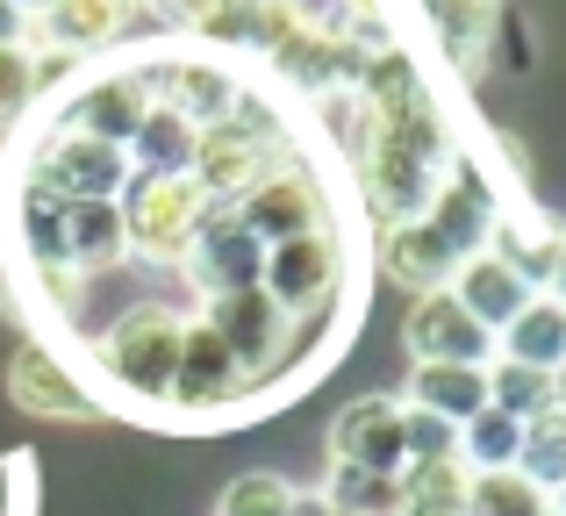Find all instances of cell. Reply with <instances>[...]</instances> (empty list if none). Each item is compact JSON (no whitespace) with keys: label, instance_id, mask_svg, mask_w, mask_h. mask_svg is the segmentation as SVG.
Listing matches in <instances>:
<instances>
[{"label":"cell","instance_id":"cell-8","mask_svg":"<svg viewBox=\"0 0 566 516\" xmlns=\"http://www.w3.org/2000/svg\"><path fill=\"white\" fill-rule=\"evenodd\" d=\"M237 223H244L251 238L265 244V252H273V244H294V238H316V230H323V194H316V180H308V172L273 166V172H265V180L244 194Z\"/></svg>","mask_w":566,"mask_h":516},{"label":"cell","instance_id":"cell-20","mask_svg":"<svg viewBox=\"0 0 566 516\" xmlns=\"http://www.w3.org/2000/svg\"><path fill=\"white\" fill-rule=\"evenodd\" d=\"M36 22L51 29V43L72 57V51H94V43L123 36V22H129V0H51V8H43Z\"/></svg>","mask_w":566,"mask_h":516},{"label":"cell","instance_id":"cell-23","mask_svg":"<svg viewBox=\"0 0 566 516\" xmlns=\"http://www.w3.org/2000/svg\"><path fill=\"white\" fill-rule=\"evenodd\" d=\"M129 144H137L144 172H187L193 166V144H201V123H187V115H172V108H158V101H151V115H144V129Z\"/></svg>","mask_w":566,"mask_h":516},{"label":"cell","instance_id":"cell-18","mask_svg":"<svg viewBox=\"0 0 566 516\" xmlns=\"http://www.w3.org/2000/svg\"><path fill=\"white\" fill-rule=\"evenodd\" d=\"M430 14V36L452 51L459 72H481L488 43H495V22H502V0H423Z\"/></svg>","mask_w":566,"mask_h":516},{"label":"cell","instance_id":"cell-10","mask_svg":"<svg viewBox=\"0 0 566 516\" xmlns=\"http://www.w3.org/2000/svg\"><path fill=\"white\" fill-rule=\"evenodd\" d=\"M208 330L230 345V359L244 366V380H259L265 366H273V345L280 330H287V316H280L273 302H265V287H237V294H208Z\"/></svg>","mask_w":566,"mask_h":516},{"label":"cell","instance_id":"cell-19","mask_svg":"<svg viewBox=\"0 0 566 516\" xmlns=\"http://www.w3.org/2000/svg\"><path fill=\"white\" fill-rule=\"evenodd\" d=\"M502 359L531 366V373H559L566 366V308L553 302V294H538V302L502 330Z\"/></svg>","mask_w":566,"mask_h":516},{"label":"cell","instance_id":"cell-15","mask_svg":"<svg viewBox=\"0 0 566 516\" xmlns=\"http://www.w3.org/2000/svg\"><path fill=\"white\" fill-rule=\"evenodd\" d=\"M57 230H65V265L72 273H108L129 252V230L115 201H57Z\"/></svg>","mask_w":566,"mask_h":516},{"label":"cell","instance_id":"cell-3","mask_svg":"<svg viewBox=\"0 0 566 516\" xmlns=\"http://www.w3.org/2000/svg\"><path fill=\"white\" fill-rule=\"evenodd\" d=\"M273 172V137H265L259 115H216V123L201 129V144H193V166L187 180L201 187L208 201H244L251 187Z\"/></svg>","mask_w":566,"mask_h":516},{"label":"cell","instance_id":"cell-1","mask_svg":"<svg viewBox=\"0 0 566 516\" xmlns=\"http://www.w3.org/2000/svg\"><path fill=\"white\" fill-rule=\"evenodd\" d=\"M216 201L187 180V172H144L123 201V230H129V252H151V259H187L193 238L216 223Z\"/></svg>","mask_w":566,"mask_h":516},{"label":"cell","instance_id":"cell-9","mask_svg":"<svg viewBox=\"0 0 566 516\" xmlns=\"http://www.w3.org/2000/svg\"><path fill=\"white\" fill-rule=\"evenodd\" d=\"M259 287H265V302L280 308V316H308V308H323L331 302V287H337V244L323 238H294V244H273L259 265Z\"/></svg>","mask_w":566,"mask_h":516},{"label":"cell","instance_id":"cell-2","mask_svg":"<svg viewBox=\"0 0 566 516\" xmlns=\"http://www.w3.org/2000/svg\"><path fill=\"white\" fill-rule=\"evenodd\" d=\"M180 337H187V323L172 316V308H129V316L108 330V345H101V366H108L129 394L166 402L172 366H180Z\"/></svg>","mask_w":566,"mask_h":516},{"label":"cell","instance_id":"cell-6","mask_svg":"<svg viewBox=\"0 0 566 516\" xmlns=\"http://www.w3.org/2000/svg\"><path fill=\"white\" fill-rule=\"evenodd\" d=\"M331 460H337V466H359V474H380V481H401V474H409V445H401V402H387V394L352 402L345 417L331 423Z\"/></svg>","mask_w":566,"mask_h":516},{"label":"cell","instance_id":"cell-30","mask_svg":"<svg viewBox=\"0 0 566 516\" xmlns=\"http://www.w3.org/2000/svg\"><path fill=\"white\" fill-rule=\"evenodd\" d=\"M553 409H559V417H566V366H559V373H553Z\"/></svg>","mask_w":566,"mask_h":516},{"label":"cell","instance_id":"cell-26","mask_svg":"<svg viewBox=\"0 0 566 516\" xmlns=\"http://www.w3.org/2000/svg\"><path fill=\"white\" fill-rule=\"evenodd\" d=\"M302 488H287L280 474H237L222 488V516H294Z\"/></svg>","mask_w":566,"mask_h":516},{"label":"cell","instance_id":"cell-12","mask_svg":"<svg viewBox=\"0 0 566 516\" xmlns=\"http://www.w3.org/2000/svg\"><path fill=\"white\" fill-rule=\"evenodd\" d=\"M8 388H14V402H22L29 417H43V423H86V417H94V394H80V380H72L43 345L14 351Z\"/></svg>","mask_w":566,"mask_h":516},{"label":"cell","instance_id":"cell-17","mask_svg":"<svg viewBox=\"0 0 566 516\" xmlns=\"http://www.w3.org/2000/svg\"><path fill=\"white\" fill-rule=\"evenodd\" d=\"M409 409H430L438 423L467 431L488 409V366H416L409 373Z\"/></svg>","mask_w":566,"mask_h":516},{"label":"cell","instance_id":"cell-22","mask_svg":"<svg viewBox=\"0 0 566 516\" xmlns=\"http://www.w3.org/2000/svg\"><path fill=\"white\" fill-rule=\"evenodd\" d=\"M516 474L531 481L538 495H559L566 488V417L545 409V417L524 423V445H516Z\"/></svg>","mask_w":566,"mask_h":516},{"label":"cell","instance_id":"cell-4","mask_svg":"<svg viewBox=\"0 0 566 516\" xmlns=\"http://www.w3.org/2000/svg\"><path fill=\"white\" fill-rule=\"evenodd\" d=\"M409 351L416 366H488L495 359V330H481L467 316V302L452 287H438V294H416L409 308Z\"/></svg>","mask_w":566,"mask_h":516},{"label":"cell","instance_id":"cell-14","mask_svg":"<svg viewBox=\"0 0 566 516\" xmlns=\"http://www.w3.org/2000/svg\"><path fill=\"white\" fill-rule=\"evenodd\" d=\"M144 115H151V80H144V72H108V80H94L86 101H80V137L129 151V137L144 129Z\"/></svg>","mask_w":566,"mask_h":516},{"label":"cell","instance_id":"cell-28","mask_svg":"<svg viewBox=\"0 0 566 516\" xmlns=\"http://www.w3.org/2000/svg\"><path fill=\"white\" fill-rule=\"evenodd\" d=\"M538 280H553V302L566 308V238H545V252H538Z\"/></svg>","mask_w":566,"mask_h":516},{"label":"cell","instance_id":"cell-13","mask_svg":"<svg viewBox=\"0 0 566 516\" xmlns=\"http://www.w3.org/2000/svg\"><path fill=\"white\" fill-rule=\"evenodd\" d=\"M193 280L201 294H237V287H259V265H265V244L251 238L237 215H216V223L193 238Z\"/></svg>","mask_w":566,"mask_h":516},{"label":"cell","instance_id":"cell-11","mask_svg":"<svg viewBox=\"0 0 566 516\" xmlns=\"http://www.w3.org/2000/svg\"><path fill=\"white\" fill-rule=\"evenodd\" d=\"M230 394H244V366L230 359V345H222L208 323H187L180 337V366H172V409H222Z\"/></svg>","mask_w":566,"mask_h":516},{"label":"cell","instance_id":"cell-7","mask_svg":"<svg viewBox=\"0 0 566 516\" xmlns=\"http://www.w3.org/2000/svg\"><path fill=\"white\" fill-rule=\"evenodd\" d=\"M452 294L467 302V316L481 323V330L502 337L531 302H538V273H531L516 252H481V259H467L452 273Z\"/></svg>","mask_w":566,"mask_h":516},{"label":"cell","instance_id":"cell-21","mask_svg":"<svg viewBox=\"0 0 566 516\" xmlns=\"http://www.w3.org/2000/svg\"><path fill=\"white\" fill-rule=\"evenodd\" d=\"M516 445H524V423L488 402L481 417L459 431V466H467V474H516Z\"/></svg>","mask_w":566,"mask_h":516},{"label":"cell","instance_id":"cell-5","mask_svg":"<svg viewBox=\"0 0 566 516\" xmlns=\"http://www.w3.org/2000/svg\"><path fill=\"white\" fill-rule=\"evenodd\" d=\"M123 180H129V158L115 151V144L80 137V129H65V137L36 158V194H51V201H115Z\"/></svg>","mask_w":566,"mask_h":516},{"label":"cell","instance_id":"cell-24","mask_svg":"<svg viewBox=\"0 0 566 516\" xmlns=\"http://www.w3.org/2000/svg\"><path fill=\"white\" fill-rule=\"evenodd\" d=\"M323 509H331V516H401V481L337 466V474L323 481Z\"/></svg>","mask_w":566,"mask_h":516},{"label":"cell","instance_id":"cell-27","mask_svg":"<svg viewBox=\"0 0 566 516\" xmlns=\"http://www.w3.org/2000/svg\"><path fill=\"white\" fill-rule=\"evenodd\" d=\"M29 101H36V51L29 43H0V129L22 123Z\"/></svg>","mask_w":566,"mask_h":516},{"label":"cell","instance_id":"cell-25","mask_svg":"<svg viewBox=\"0 0 566 516\" xmlns=\"http://www.w3.org/2000/svg\"><path fill=\"white\" fill-rule=\"evenodd\" d=\"M488 402L502 409V417H516V423H531V417H545L553 409V373H531V366H488Z\"/></svg>","mask_w":566,"mask_h":516},{"label":"cell","instance_id":"cell-16","mask_svg":"<svg viewBox=\"0 0 566 516\" xmlns=\"http://www.w3.org/2000/svg\"><path fill=\"white\" fill-rule=\"evenodd\" d=\"M380 273L395 280V287H416V294H438L444 280L459 273V259H452V244L438 238L430 223H395L380 238Z\"/></svg>","mask_w":566,"mask_h":516},{"label":"cell","instance_id":"cell-31","mask_svg":"<svg viewBox=\"0 0 566 516\" xmlns=\"http://www.w3.org/2000/svg\"><path fill=\"white\" fill-rule=\"evenodd\" d=\"M14 8H22V14H43V8H51V0H14Z\"/></svg>","mask_w":566,"mask_h":516},{"label":"cell","instance_id":"cell-33","mask_svg":"<svg viewBox=\"0 0 566 516\" xmlns=\"http://www.w3.org/2000/svg\"><path fill=\"white\" fill-rule=\"evenodd\" d=\"M323 516H331V509H323Z\"/></svg>","mask_w":566,"mask_h":516},{"label":"cell","instance_id":"cell-29","mask_svg":"<svg viewBox=\"0 0 566 516\" xmlns=\"http://www.w3.org/2000/svg\"><path fill=\"white\" fill-rule=\"evenodd\" d=\"M22 29H29V14L14 0H0V43H22Z\"/></svg>","mask_w":566,"mask_h":516},{"label":"cell","instance_id":"cell-32","mask_svg":"<svg viewBox=\"0 0 566 516\" xmlns=\"http://www.w3.org/2000/svg\"><path fill=\"white\" fill-rule=\"evenodd\" d=\"M553 516H566V488H559V503H553Z\"/></svg>","mask_w":566,"mask_h":516}]
</instances>
